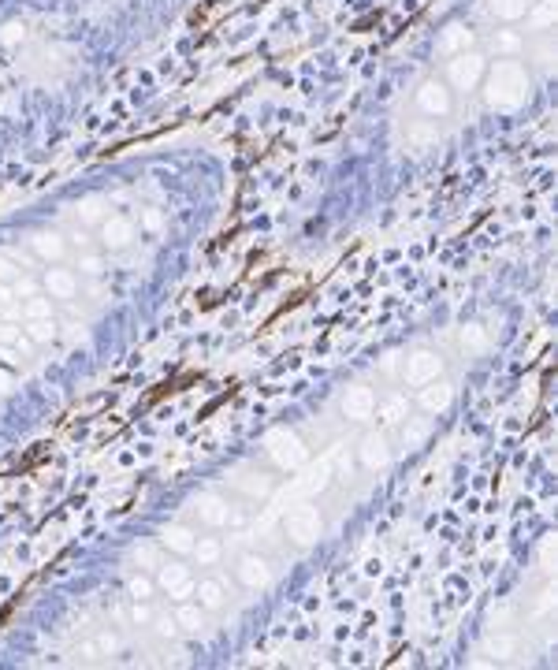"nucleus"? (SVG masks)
I'll return each instance as SVG.
<instances>
[{
    "label": "nucleus",
    "instance_id": "1",
    "mask_svg": "<svg viewBox=\"0 0 558 670\" xmlns=\"http://www.w3.org/2000/svg\"><path fill=\"white\" fill-rule=\"evenodd\" d=\"M283 533H287V540L290 544H298V548H309V544H317L320 540V533H324V518L320 511L309 499H298V503H290V511L283 514Z\"/></svg>",
    "mask_w": 558,
    "mask_h": 670
},
{
    "label": "nucleus",
    "instance_id": "2",
    "mask_svg": "<svg viewBox=\"0 0 558 670\" xmlns=\"http://www.w3.org/2000/svg\"><path fill=\"white\" fill-rule=\"evenodd\" d=\"M525 90H529V78L517 63H495V71H491V90H488V101L495 108H514L521 105Z\"/></svg>",
    "mask_w": 558,
    "mask_h": 670
},
{
    "label": "nucleus",
    "instance_id": "3",
    "mask_svg": "<svg viewBox=\"0 0 558 670\" xmlns=\"http://www.w3.org/2000/svg\"><path fill=\"white\" fill-rule=\"evenodd\" d=\"M265 447H268V454L275 459V466L287 469V473H290V469H302V466L309 462V447H305L290 429H272V432L265 436Z\"/></svg>",
    "mask_w": 558,
    "mask_h": 670
},
{
    "label": "nucleus",
    "instance_id": "4",
    "mask_svg": "<svg viewBox=\"0 0 558 670\" xmlns=\"http://www.w3.org/2000/svg\"><path fill=\"white\" fill-rule=\"evenodd\" d=\"M443 377V357L436 350H414L406 357V369H402V380L409 387H424Z\"/></svg>",
    "mask_w": 558,
    "mask_h": 670
},
{
    "label": "nucleus",
    "instance_id": "5",
    "mask_svg": "<svg viewBox=\"0 0 558 670\" xmlns=\"http://www.w3.org/2000/svg\"><path fill=\"white\" fill-rule=\"evenodd\" d=\"M157 585L168 592L172 600H186L194 596V577L183 562H160L157 566Z\"/></svg>",
    "mask_w": 558,
    "mask_h": 670
},
{
    "label": "nucleus",
    "instance_id": "6",
    "mask_svg": "<svg viewBox=\"0 0 558 670\" xmlns=\"http://www.w3.org/2000/svg\"><path fill=\"white\" fill-rule=\"evenodd\" d=\"M342 417H347V421H369V417H376V391L365 387V384L347 387V395H342Z\"/></svg>",
    "mask_w": 558,
    "mask_h": 670
},
{
    "label": "nucleus",
    "instance_id": "7",
    "mask_svg": "<svg viewBox=\"0 0 558 670\" xmlns=\"http://www.w3.org/2000/svg\"><path fill=\"white\" fill-rule=\"evenodd\" d=\"M194 514H198L205 525L220 529L231 521V506H227V499L216 496V492H201V496H194Z\"/></svg>",
    "mask_w": 558,
    "mask_h": 670
},
{
    "label": "nucleus",
    "instance_id": "8",
    "mask_svg": "<svg viewBox=\"0 0 558 670\" xmlns=\"http://www.w3.org/2000/svg\"><path fill=\"white\" fill-rule=\"evenodd\" d=\"M101 242H105V250H112V253L127 250L130 242H135V224H130L127 216H105L101 220Z\"/></svg>",
    "mask_w": 558,
    "mask_h": 670
},
{
    "label": "nucleus",
    "instance_id": "9",
    "mask_svg": "<svg viewBox=\"0 0 558 670\" xmlns=\"http://www.w3.org/2000/svg\"><path fill=\"white\" fill-rule=\"evenodd\" d=\"M480 75H484V60L480 56H458V60H451V83L458 86V90H473L480 83Z\"/></svg>",
    "mask_w": 558,
    "mask_h": 670
},
{
    "label": "nucleus",
    "instance_id": "10",
    "mask_svg": "<svg viewBox=\"0 0 558 670\" xmlns=\"http://www.w3.org/2000/svg\"><path fill=\"white\" fill-rule=\"evenodd\" d=\"M235 577L246 585V588H268L272 574H268V562L260 555H242L238 566H235Z\"/></svg>",
    "mask_w": 558,
    "mask_h": 670
},
{
    "label": "nucleus",
    "instance_id": "11",
    "mask_svg": "<svg viewBox=\"0 0 558 670\" xmlns=\"http://www.w3.org/2000/svg\"><path fill=\"white\" fill-rule=\"evenodd\" d=\"M417 105L428 112V116H447V112H451V93H447V86H439V83H424L417 90Z\"/></svg>",
    "mask_w": 558,
    "mask_h": 670
},
{
    "label": "nucleus",
    "instance_id": "12",
    "mask_svg": "<svg viewBox=\"0 0 558 670\" xmlns=\"http://www.w3.org/2000/svg\"><path fill=\"white\" fill-rule=\"evenodd\" d=\"M45 290H48V298H75L78 276L71 268H48L45 272Z\"/></svg>",
    "mask_w": 558,
    "mask_h": 670
},
{
    "label": "nucleus",
    "instance_id": "13",
    "mask_svg": "<svg viewBox=\"0 0 558 670\" xmlns=\"http://www.w3.org/2000/svg\"><path fill=\"white\" fill-rule=\"evenodd\" d=\"M194 596H198V607L201 611H220L223 600H227V588L216 577H205V581H194Z\"/></svg>",
    "mask_w": 558,
    "mask_h": 670
},
{
    "label": "nucleus",
    "instance_id": "14",
    "mask_svg": "<svg viewBox=\"0 0 558 670\" xmlns=\"http://www.w3.org/2000/svg\"><path fill=\"white\" fill-rule=\"evenodd\" d=\"M387 462H391V451H387L384 436H365L361 439V466L365 469H387Z\"/></svg>",
    "mask_w": 558,
    "mask_h": 670
},
{
    "label": "nucleus",
    "instance_id": "15",
    "mask_svg": "<svg viewBox=\"0 0 558 670\" xmlns=\"http://www.w3.org/2000/svg\"><path fill=\"white\" fill-rule=\"evenodd\" d=\"M30 246H34V253L41 261H48V265H56V261H63V253H68V242H63L60 235H53V231L34 235V239H30Z\"/></svg>",
    "mask_w": 558,
    "mask_h": 670
},
{
    "label": "nucleus",
    "instance_id": "16",
    "mask_svg": "<svg viewBox=\"0 0 558 670\" xmlns=\"http://www.w3.org/2000/svg\"><path fill=\"white\" fill-rule=\"evenodd\" d=\"M432 384H436V380H432ZM451 402H454V387H451V384H436V387H424V391H421V410H424V414H443Z\"/></svg>",
    "mask_w": 558,
    "mask_h": 670
},
{
    "label": "nucleus",
    "instance_id": "17",
    "mask_svg": "<svg viewBox=\"0 0 558 670\" xmlns=\"http://www.w3.org/2000/svg\"><path fill=\"white\" fill-rule=\"evenodd\" d=\"M194 529H186V525H164L160 529V544L168 548V551H179V555H190L194 551Z\"/></svg>",
    "mask_w": 558,
    "mask_h": 670
},
{
    "label": "nucleus",
    "instance_id": "18",
    "mask_svg": "<svg viewBox=\"0 0 558 670\" xmlns=\"http://www.w3.org/2000/svg\"><path fill=\"white\" fill-rule=\"evenodd\" d=\"M376 410H380V421H384V424H406V421H409V399H406V395H391L387 402L376 406Z\"/></svg>",
    "mask_w": 558,
    "mask_h": 670
},
{
    "label": "nucleus",
    "instance_id": "19",
    "mask_svg": "<svg viewBox=\"0 0 558 670\" xmlns=\"http://www.w3.org/2000/svg\"><path fill=\"white\" fill-rule=\"evenodd\" d=\"M175 622H179V629H186V633H201L205 611L198 607V603H183V607L175 611Z\"/></svg>",
    "mask_w": 558,
    "mask_h": 670
},
{
    "label": "nucleus",
    "instance_id": "20",
    "mask_svg": "<svg viewBox=\"0 0 558 670\" xmlns=\"http://www.w3.org/2000/svg\"><path fill=\"white\" fill-rule=\"evenodd\" d=\"M231 484L238 488V492H246V496H257V499L272 496V484H268L265 477H250V473H235Z\"/></svg>",
    "mask_w": 558,
    "mask_h": 670
},
{
    "label": "nucleus",
    "instance_id": "21",
    "mask_svg": "<svg viewBox=\"0 0 558 670\" xmlns=\"http://www.w3.org/2000/svg\"><path fill=\"white\" fill-rule=\"evenodd\" d=\"M194 559H198V566H212L223 555V548H220V540H212V536H205V540H194Z\"/></svg>",
    "mask_w": 558,
    "mask_h": 670
},
{
    "label": "nucleus",
    "instance_id": "22",
    "mask_svg": "<svg viewBox=\"0 0 558 670\" xmlns=\"http://www.w3.org/2000/svg\"><path fill=\"white\" fill-rule=\"evenodd\" d=\"M469 45H473V34L462 26H451L447 34H443V53H465Z\"/></svg>",
    "mask_w": 558,
    "mask_h": 670
},
{
    "label": "nucleus",
    "instance_id": "23",
    "mask_svg": "<svg viewBox=\"0 0 558 670\" xmlns=\"http://www.w3.org/2000/svg\"><path fill=\"white\" fill-rule=\"evenodd\" d=\"M130 559H135V566H142V570H157L160 566V548L157 544H138Z\"/></svg>",
    "mask_w": 558,
    "mask_h": 670
},
{
    "label": "nucleus",
    "instance_id": "24",
    "mask_svg": "<svg viewBox=\"0 0 558 670\" xmlns=\"http://www.w3.org/2000/svg\"><path fill=\"white\" fill-rule=\"evenodd\" d=\"M462 347L465 350H484L488 347V335H484L480 324H465V328H462Z\"/></svg>",
    "mask_w": 558,
    "mask_h": 670
},
{
    "label": "nucleus",
    "instance_id": "25",
    "mask_svg": "<svg viewBox=\"0 0 558 670\" xmlns=\"http://www.w3.org/2000/svg\"><path fill=\"white\" fill-rule=\"evenodd\" d=\"M23 317L26 320H48V317H53V302H48V298H30L26 309H23Z\"/></svg>",
    "mask_w": 558,
    "mask_h": 670
},
{
    "label": "nucleus",
    "instance_id": "26",
    "mask_svg": "<svg viewBox=\"0 0 558 670\" xmlns=\"http://www.w3.org/2000/svg\"><path fill=\"white\" fill-rule=\"evenodd\" d=\"M78 216L86 220V224H93V220H105V201L101 198H86L78 205Z\"/></svg>",
    "mask_w": 558,
    "mask_h": 670
},
{
    "label": "nucleus",
    "instance_id": "27",
    "mask_svg": "<svg viewBox=\"0 0 558 670\" xmlns=\"http://www.w3.org/2000/svg\"><path fill=\"white\" fill-rule=\"evenodd\" d=\"M127 592H130V600H149V596H153V581L138 574V577H130Z\"/></svg>",
    "mask_w": 558,
    "mask_h": 670
},
{
    "label": "nucleus",
    "instance_id": "28",
    "mask_svg": "<svg viewBox=\"0 0 558 670\" xmlns=\"http://www.w3.org/2000/svg\"><path fill=\"white\" fill-rule=\"evenodd\" d=\"M26 335L38 339V342L53 339V317H48V320H30V324H26Z\"/></svg>",
    "mask_w": 558,
    "mask_h": 670
},
{
    "label": "nucleus",
    "instance_id": "29",
    "mask_svg": "<svg viewBox=\"0 0 558 670\" xmlns=\"http://www.w3.org/2000/svg\"><path fill=\"white\" fill-rule=\"evenodd\" d=\"M491 8H495L499 15H506V19H517V15L525 11V0H491Z\"/></svg>",
    "mask_w": 558,
    "mask_h": 670
},
{
    "label": "nucleus",
    "instance_id": "30",
    "mask_svg": "<svg viewBox=\"0 0 558 670\" xmlns=\"http://www.w3.org/2000/svg\"><path fill=\"white\" fill-rule=\"evenodd\" d=\"M424 436H428V424H421V421H417V424H409V429L402 432V447H417Z\"/></svg>",
    "mask_w": 558,
    "mask_h": 670
},
{
    "label": "nucleus",
    "instance_id": "31",
    "mask_svg": "<svg viewBox=\"0 0 558 670\" xmlns=\"http://www.w3.org/2000/svg\"><path fill=\"white\" fill-rule=\"evenodd\" d=\"M130 622H135V626H149L153 622V611L145 607L142 600H135V607H130Z\"/></svg>",
    "mask_w": 558,
    "mask_h": 670
},
{
    "label": "nucleus",
    "instance_id": "32",
    "mask_svg": "<svg viewBox=\"0 0 558 670\" xmlns=\"http://www.w3.org/2000/svg\"><path fill=\"white\" fill-rule=\"evenodd\" d=\"M551 23H554V4L547 0V4H539L532 11V26H551Z\"/></svg>",
    "mask_w": 558,
    "mask_h": 670
},
{
    "label": "nucleus",
    "instance_id": "33",
    "mask_svg": "<svg viewBox=\"0 0 558 670\" xmlns=\"http://www.w3.org/2000/svg\"><path fill=\"white\" fill-rule=\"evenodd\" d=\"M19 276V265L8 257V253H0V283H8V280H15Z\"/></svg>",
    "mask_w": 558,
    "mask_h": 670
},
{
    "label": "nucleus",
    "instance_id": "34",
    "mask_svg": "<svg viewBox=\"0 0 558 670\" xmlns=\"http://www.w3.org/2000/svg\"><path fill=\"white\" fill-rule=\"evenodd\" d=\"M78 268L86 272V276H101V272H105L101 257H93V253H86V257H82V261H78Z\"/></svg>",
    "mask_w": 558,
    "mask_h": 670
},
{
    "label": "nucleus",
    "instance_id": "35",
    "mask_svg": "<svg viewBox=\"0 0 558 670\" xmlns=\"http://www.w3.org/2000/svg\"><path fill=\"white\" fill-rule=\"evenodd\" d=\"M514 637H495V641H491V651H495V656H510L514 651Z\"/></svg>",
    "mask_w": 558,
    "mask_h": 670
},
{
    "label": "nucleus",
    "instance_id": "36",
    "mask_svg": "<svg viewBox=\"0 0 558 670\" xmlns=\"http://www.w3.org/2000/svg\"><path fill=\"white\" fill-rule=\"evenodd\" d=\"M153 622H157V633H160V637H175V633H179V622H175V618H168V614H164V618H153Z\"/></svg>",
    "mask_w": 558,
    "mask_h": 670
},
{
    "label": "nucleus",
    "instance_id": "37",
    "mask_svg": "<svg viewBox=\"0 0 558 670\" xmlns=\"http://www.w3.org/2000/svg\"><path fill=\"white\" fill-rule=\"evenodd\" d=\"M97 648H101V651H116V648H120V641H116L112 633H101V637H97Z\"/></svg>",
    "mask_w": 558,
    "mask_h": 670
},
{
    "label": "nucleus",
    "instance_id": "38",
    "mask_svg": "<svg viewBox=\"0 0 558 670\" xmlns=\"http://www.w3.org/2000/svg\"><path fill=\"white\" fill-rule=\"evenodd\" d=\"M428 138H436V130H432V127H414V142H417V145H424Z\"/></svg>",
    "mask_w": 558,
    "mask_h": 670
}]
</instances>
